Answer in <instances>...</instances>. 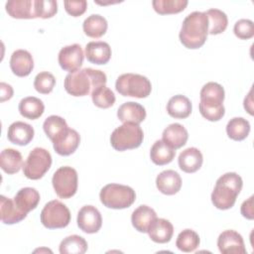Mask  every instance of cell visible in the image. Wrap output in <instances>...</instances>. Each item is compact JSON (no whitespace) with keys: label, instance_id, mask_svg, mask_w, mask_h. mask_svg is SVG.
Returning <instances> with one entry per match:
<instances>
[{"label":"cell","instance_id":"cell-44","mask_svg":"<svg viewBox=\"0 0 254 254\" xmlns=\"http://www.w3.org/2000/svg\"><path fill=\"white\" fill-rule=\"evenodd\" d=\"M241 214L247 218L252 220L254 218V211H253V195H251L247 200H244L241 204Z\"/></svg>","mask_w":254,"mask_h":254},{"label":"cell","instance_id":"cell-14","mask_svg":"<svg viewBox=\"0 0 254 254\" xmlns=\"http://www.w3.org/2000/svg\"><path fill=\"white\" fill-rule=\"evenodd\" d=\"M10 68L17 76L24 77L29 75L34 68L32 55L26 50H16L10 58Z\"/></svg>","mask_w":254,"mask_h":254},{"label":"cell","instance_id":"cell-13","mask_svg":"<svg viewBox=\"0 0 254 254\" xmlns=\"http://www.w3.org/2000/svg\"><path fill=\"white\" fill-rule=\"evenodd\" d=\"M54 150L61 156H69L77 149L80 136L76 130L67 128L53 141Z\"/></svg>","mask_w":254,"mask_h":254},{"label":"cell","instance_id":"cell-33","mask_svg":"<svg viewBox=\"0 0 254 254\" xmlns=\"http://www.w3.org/2000/svg\"><path fill=\"white\" fill-rule=\"evenodd\" d=\"M59 249L61 254H83L87 250V242L83 237L73 234L64 238Z\"/></svg>","mask_w":254,"mask_h":254},{"label":"cell","instance_id":"cell-39","mask_svg":"<svg viewBox=\"0 0 254 254\" xmlns=\"http://www.w3.org/2000/svg\"><path fill=\"white\" fill-rule=\"evenodd\" d=\"M58 12V3L55 0H34L35 18L48 19Z\"/></svg>","mask_w":254,"mask_h":254},{"label":"cell","instance_id":"cell-16","mask_svg":"<svg viewBox=\"0 0 254 254\" xmlns=\"http://www.w3.org/2000/svg\"><path fill=\"white\" fill-rule=\"evenodd\" d=\"M34 133V128L30 124L23 121H16L9 126L7 137L15 145L26 146L33 140Z\"/></svg>","mask_w":254,"mask_h":254},{"label":"cell","instance_id":"cell-5","mask_svg":"<svg viewBox=\"0 0 254 254\" xmlns=\"http://www.w3.org/2000/svg\"><path fill=\"white\" fill-rule=\"evenodd\" d=\"M144 139V133L139 124L123 123L113 130L110 143L116 151H125L138 148Z\"/></svg>","mask_w":254,"mask_h":254},{"label":"cell","instance_id":"cell-15","mask_svg":"<svg viewBox=\"0 0 254 254\" xmlns=\"http://www.w3.org/2000/svg\"><path fill=\"white\" fill-rule=\"evenodd\" d=\"M157 189L164 194L173 195L179 192L182 188L181 176L174 170L161 172L156 179Z\"/></svg>","mask_w":254,"mask_h":254},{"label":"cell","instance_id":"cell-42","mask_svg":"<svg viewBox=\"0 0 254 254\" xmlns=\"http://www.w3.org/2000/svg\"><path fill=\"white\" fill-rule=\"evenodd\" d=\"M233 32L241 40L251 39L254 36V24L249 19H240L234 24Z\"/></svg>","mask_w":254,"mask_h":254},{"label":"cell","instance_id":"cell-21","mask_svg":"<svg viewBox=\"0 0 254 254\" xmlns=\"http://www.w3.org/2000/svg\"><path fill=\"white\" fill-rule=\"evenodd\" d=\"M162 137L163 141L176 150L186 145L189 138V133L182 124L172 123L164 129Z\"/></svg>","mask_w":254,"mask_h":254},{"label":"cell","instance_id":"cell-12","mask_svg":"<svg viewBox=\"0 0 254 254\" xmlns=\"http://www.w3.org/2000/svg\"><path fill=\"white\" fill-rule=\"evenodd\" d=\"M217 247L222 254H245L246 248L242 236L235 230L221 232L217 238Z\"/></svg>","mask_w":254,"mask_h":254},{"label":"cell","instance_id":"cell-3","mask_svg":"<svg viewBox=\"0 0 254 254\" xmlns=\"http://www.w3.org/2000/svg\"><path fill=\"white\" fill-rule=\"evenodd\" d=\"M242 186V179L236 173H226L219 177L211 192L213 205L221 210L231 208L240 193Z\"/></svg>","mask_w":254,"mask_h":254},{"label":"cell","instance_id":"cell-43","mask_svg":"<svg viewBox=\"0 0 254 254\" xmlns=\"http://www.w3.org/2000/svg\"><path fill=\"white\" fill-rule=\"evenodd\" d=\"M65 11L72 17H78L82 15L87 7V2L85 0L78 1H64V2Z\"/></svg>","mask_w":254,"mask_h":254},{"label":"cell","instance_id":"cell-27","mask_svg":"<svg viewBox=\"0 0 254 254\" xmlns=\"http://www.w3.org/2000/svg\"><path fill=\"white\" fill-rule=\"evenodd\" d=\"M176 156V150L163 140H157L150 150L151 161L157 166H164L171 163Z\"/></svg>","mask_w":254,"mask_h":254},{"label":"cell","instance_id":"cell-32","mask_svg":"<svg viewBox=\"0 0 254 254\" xmlns=\"http://www.w3.org/2000/svg\"><path fill=\"white\" fill-rule=\"evenodd\" d=\"M250 123L243 117H234L230 119L226 125V133L228 137L235 141H242L249 135Z\"/></svg>","mask_w":254,"mask_h":254},{"label":"cell","instance_id":"cell-31","mask_svg":"<svg viewBox=\"0 0 254 254\" xmlns=\"http://www.w3.org/2000/svg\"><path fill=\"white\" fill-rule=\"evenodd\" d=\"M205 15L208 21V34L218 35L225 31L228 25V18L223 11L211 8L205 11Z\"/></svg>","mask_w":254,"mask_h":254},{"label":"cell","instance_id":"cell-9","mask_svg":"<svg viewBox=\"0 0 254 254\" xmlns=\"http://www.w3.org/2000/svg\"><path fill=\"white\" fill-rule=\"evenodd\" d=\"M77 173L68 166L59 168L53 176L52 184L59 197L69 198L77 190Z\"/></svg>","mask_w":254,"mask_h":254},{"label":"cell","instance_id":"cell-19","mask_svg":"<svg viewBox=\"0 0 254 254\" xmlns=\"http://www.w3.org/2000/svg\"><path fill=\"white\" fill-rule=\"evenodd\" d=\"M203 162L201 152L194 147H190L184 150L178 159L180 169L188 174H191L200 169Z\"/></svg>","mask_w":254,"mask_h":254},{"label":"cell","instance_id":"cell-34","mask_svg":"<svg viewBox=\"0 0 254 254\" xmlns=\"http://www.w3.org/2000/svg\"><path fill=\"white\" fill-rule=\"evenodd\" d=\"M199 242V236L194 230L185 229L179 233L176 240V246L179 250L183 252L190 253L198 247Z\"/></svg>","mask_w":254,"mask_h":254},{"label":"cell","instance_id":"cell-24","mask_svg":"<svg viewBox=\"0 0 254 254\" xmlns=\"http://www.w3.org/2000/svg\"><path fill=\"white\" fill-rule=\"evenodd\" d=\"M155 218H157L156 211L152 207L142 204L132 212L131 222L137 231L146 233Z\"/></svg>","mask_w":254,"mask_h":254},{"label":"cell","instance_id":"cell-10","mask_svg":"<svg viewBox=\"0 0 254 254\" xmlns=\"http://www.w3.org/2000/svg\"><path fill=\"white\" fill-rule=\"evenodd\" d=\"M84 54L78 44H72L61 49L58 57L59 64L64 70L73 72L82 65Z\"/></svg>","mask_w":254,"mask_h":254},{"label":"cell","instance_id":"cell-26","mask_svg":"<svg viewBox=\"0 0 254 254\" xmlns=\"http://www.w3.org/2000/svg\"><path fill=\"white\" fill-rule=\"evenodd\" d=\"M6 12L15 19H34V0H10L5 5Z\"/></svg>","mask_w":254,"mask_h":254},{"label":"cell","instance_id":"cell-25","mask_svg":"<svg viewBox=\"0 0 254 254\" xmlns=\"http://www.w3.org/2000/svg\"><path fill=\"white\" fill-rule=\"evenodd\" d=\"M192 110L190 100L182 94L171 97L167 103V112L173 118L184 119L190 116Z\"/></svg>","mask_w":254,"mask_h":254},{"label":"cell","instance_id":"cell-11","mask_svg":"<svg viewBox=\"0 0 254 254\" xmlns=\"http://www.w3.org/2000/svg\"><path fill=\"white\" fill-rule=\"evenodd\" d=\"M77 226L85 233H96L102 225L99 210L93 205H84L77 212Z\"/></svg>","mask_w":254,"mask_h":254},{"label":"cell","instance_id":"cell-22","mask_svg":"<svg viewBox=\"0 0 254 254\" xmlns=\"http://www.w3.org/2000/svg\"><path fill=\"white\" fill-rule=\"evenodd\" d=\"M0 215L1 220L4 224H15L26 218L27 213L21 211L14 199L6 197L4 195L0 196Z\"/></svg>","mask_w":254,"mask_h":254},{"label":"cell","instance_id":"cell-8","mask_svg":"<svg viewBox=\"0 0 254 254\" xmlns=\"http://www.w3.org/2000/svg\"><path fill=\"white\" fill-rule=\"evenodd\" d=\"M52 165V156L44 148H34L23 165V173L30 180H40L49 171Z\"/></svg>","mask_w":254,"mask_h":254},{"label":"cell","instance_id":"cell-6","mask_svg":"<svg viewBox=\"0 0 254 254\" xmlns=\"http://www.w3.org/2000/svg\"><path fill=\"white\" fill-rule=\"evenodd\" d=\"M115 88L123 96L145 98L152 90L151 81L144 75L138 73H123L115 82Z\"/></svg>","mask_w":254,"mask_h":254},{"label":"cell","instance_id":"cell-37","mask_svg":"<svg viewBox=\"0 0 254 254\" xmlns=\"http://www.w3.org/2000/svg\"><path fill=\"white\" fill-rule=\"evenodd\" d=\"M43 128L47 137H49L50 140L53 141L56 137H58L65 129H67L68 126L66 124V121L63 117L58 115H51L44 121Z\"/></svg>","mask_w":254,"mask_h":254},{"label":"cell","instance_id":"cell-7","mask_svg":"<svg viewBox=\"0 0 254 254\" xmlns=\"http://www.w3.org/2000/svg\"><path fill=\"white\" fill-rule=\"evenodd\" d=\"M40 218L42 224L48 229L64 228L69 224L70 211L62 201L54 199L45 204Z\"/></svg>","mask_w":254,"mask_h":254},{"label":"cell","instance_id":"cell-18","mask_svg":"<svg viewBox=\"0 0 254 254\" xmlns=\"http://www.w3.org/2000/svg\"><path fill=\"white\" fill-rule=\"evenodd\" d=\"M117 117L123 123L140 124L146 118V110L140 103L128 101L119 106Z\"/></svg>","mask_w":254,"mask_h":254},{"label":"cell","instance_id":"cell-35","mask_svg":"<svg viewBox=\"0 0 254 254\" xmlns=\"http://www.w3.org/2000/svg\"><path fill=\"white\" fill-rule=\"evenodd\" d=\"M199 112L208 121H218L225 113V108L223 103L209 100H201L198 105Z\"/></svg>","mask_w":254,"mask_h":254},{"label":"cell","instance_id":"cell-23","mask_svg":"<svg viewBox=\"0 0 254 254\" xmlns=\"http://www.w3.org/2000/svg\"><path fill=\"white\" fill-rule=\"evenodd\" d=\"M14 201L21 211L28 214V212L38 206L40 202V193L34 188H23L15 194Z\"/></svg>","mask_w":254,"mask_h":254},{"label":"cell","instance_id":"cell-29","mask_svg":"<svg viewBox=\"0 0 254 254\" xmlns=\"http://www.w3.org/2000/svg\"><path fill=\"white\" fill-rule=\"evenodd\" d=\"M18 109L23 117L35 120L43 115L45 105L40 98L35 96H28L20 101Z\"/></svg>","mask_w":254,"mask_h":254},{"label":"cell","instance_id":"cell-38","mask_svg":"<svg viewBox=\"0 0 254 254\" xmlns=\"http://www.w3.org/2000/svg\"><path fill=\"white\" fill-rule=\"evenodd\" d=\"M91 99L95 106L104 109L111 107L115 103V95L106 85L95 88L91 93Z\"/></svg>","mask_w":254,"mask_h":254},{"label":"cell","instance_id":"cell-45","mask_svg":"<svg viewBox=\"0 0 254 254\" xmlns=\"http://www.w3.org/2000/svg\"><path fill=\"white\" fill-rule=\"evenodd\" d=\"M0 90H1V98H0L1 102L9 100L13 96V92H14L13 88L10 84L6 82L0 83Z\"/></svg>","mask_w":254,"mask_h":254},{"label":"cell","instance_id":"cell-30","mask_svg":"<svg viewBox=\"0 0 254 254\" xmlns=\"http://www.w3.org/2000/svg\"><path fill=\"white\" fill-rule=\"evenodd\" d=\"M107 27L106 19L99 14H91L83 21L82 24L84 34L94 39L102 37L107 31Z\"/></svg>","mask_w":254,"mask_h":254},{"label":"cell","instance_id":"cell-20","mask_svg":"<svg viewBox=\"0 0 254 254\" xmlns=\"http://www.w3.org/2000/svg\"><path fill=\"white\" fill-rule=\"evenodd\" d=\"M149 237L156 243L169 242L174 234L173 224L165 218H155L148 228Z\"/></svg>","mask_w":254,"mask_h":254},{"label":"cell","instance_id":"cell-2","mask_svg":"<svg viewBox=\"0 0 254 254\" xmlns=\"http://www.w3.org/2000/svg\"><path fill=\"white\" fill-rule=\"evenodd\" d=\"M208 35V21L205 12L194 11L183 21L179 38L188 49L195 50L203 46Z\"/></svg>","mask_w":254,"mask_h":254},{"label":"cell","instance_id":"cell-40","mask_svg":"<svg viewBox=\"0 0 254 254\" xmlns=\"http://www.w3.org/2000/svg\"><path fill=\"white\" fill-rule=\"evenodd\" d=\"M56 84L55 76L49 71H42L38 73L34 79V87L35 89L42 93L48 94L52 92Z\"/></svg>","mask_w":254,"mask_h":254},{"label":"cell","instance_id":"cell-28","mask_svg":"<svg viewBox=\"0 0 254 254\" xmlns=\"http://www.w3.org/2000/svg\"><path fill=\"white\" fill-rule=\"evenodd\" d=\"M23 158L18 150L8 148L0 154V167L8 175L18 173L23 168Z\"/></svg>","mask_w":254,"mask_h":254},{"label":"cell","instance_id":"cell-36","mask_svg":"<svg viewBox=\"0 0 254 254\" xmlns=\"http://www.w3.org/2000/svg\"><path fill=\"white\" fill-rule=\"evenodd\" d=\"M188 3V0H154L152 5L158 14L168 15L184 11Z\"/></svg>","mask_w":254,"mask_h":254},{"label":"cell","instance_id":"cell-46","mask_svg":"<svg viewBox=\"0 0 254 254\" xmlns=\"http://www.w3.org/2000/svg\"><path fill=\"white\" fill-rule=\"evenodd\" d=\"M252 89H250L248 95L244 99V108L248 111L250 115H253V110H252Z\"/></svg>","mask_w":254,"mask_h":254},{"label":"cell","instance_id":"cell-1","mask_svg":"<svg viewBox=\"0 0 254 254\" xmlns=\"http://www.w3.org/2000/svg\"><path fill=\"white\" fill-rule=\"evenodd\" d=\"M106 81V74L102 70L85 67L67 73L64 86L72 96H85L91 94L98 86L105 85Z\"/></svg>","mask_w":254,"mask_h":254},{"label":"cell","instance_id":"cell-41","mask_svg":"<svg viewBox=\"0 0 254 254\" xmlns=\"http://www.w3.org/2000/svg\"><path fill=\"white\" fill-rule=\"evenodd\" d=\"M199 96H200V99L210 98V99H217V100L223 101L225 97V92L222 85H220L217 82L209 81L202 86Z\"/></svg>","mask_w":254,"mask_h":254},{"label":"cell","instance_id":"cell-4","mask_svg":"<svg viewBox=\"0 0 254 254\" xmlns=\"http://www.w3.org/2000/svg\"><path fill=\"white\" fill-rule=\"evenodd\" d=\"M99 198L102 204L108 208L123 209L133 204L136 199V193L131 187L108 184L101 189Z\"/></svg>","mask_w":254,"mask_h":254},{"label":"cell","instance_id":"cell-17","mask_svg":"<svg viewBox=\"0 0 254 254\" xmlns=\"http://www.w3.org/2000/svg\"><path fill=\"white\" fill-rule=\"evenodd\" d=\"M111 48L103 41L89 42L85 46V57L94 64H105L111 58Z\"/></svg>","mask_w":254,"mask_h":254}]
</instances>
